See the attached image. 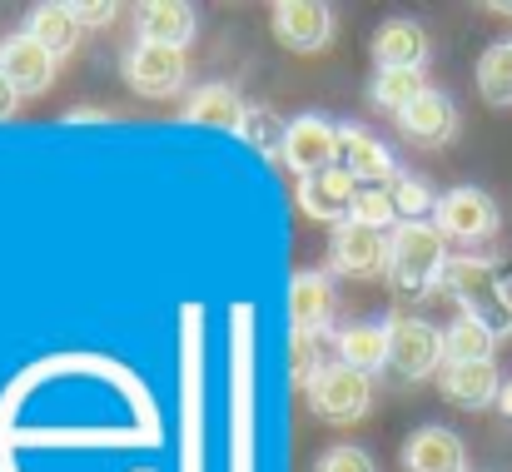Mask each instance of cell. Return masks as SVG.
<instances>
[{"label": "cell", "mask_w": 512, "mask_h": 472, "mask_svg": "<svg viewBox=\"0 0 512 472\" xmlns=\"http://www.w3.org/2000/svg\"><path fill=\"white\" fill-rule=\"evenodd\" d=\"M15 105H20V95H15V85L0 75V120H10V115H15Z\"/></svg>", "instance_id": "31"}, {"label": "cell", "mask_w": 512, "mask_h": 472, "mask_svg": "<svg viewBox=\"0 0 512 472\" xmlns=\"http://www.w3.org/2000/svg\"><path fill=\"white\" fill-rule=\"evenodd\" d=\"M358 179L334 164V169H319V174H309V179H299V189H294V199H299V209L309 214V219H319V224H348L353 219V204H358Z\"/></svg>", "instance_id": "12"}, {"label": "cell", "mask_w": 512, "mask_h": 472, "mask_svg": "<svg viewBox=\"0 0 512 472\" xmlns=\"http://www.w3.org/2000/svg\"><path fill=\"white\" fill-rule=\"evenodd\" d=\"M443 294L458 304V314L478 318L498 343L512 338V274L493 254H453L443 274Z\"/></svg>", "instance_id": "1"}, {"label": "cell", "mask_w": 512, "mask_h": 472, "mask_svg": "<svg viewBox=\"0 0 512 472\" xmlns=\"http://www.w3.org/2000/svg\"><path fill=\"white\" fill-rule=\"evenodd\" d=\"M339 314V294L329 269H299L289 279V328L294 333H324Z\"/></svg>", "instance_id": "16"}, {"label": "cell", "mask_w": 512, "mask_h": 472, "mask_svg": "<svg viewBox=\"0 0 512 472\" xmlns=\"http://www.w3.org/2000/svg\"><path fill=\"white\" fill-rule=\"evenodd\" d=\"M65 10L75 15V25H110L115 15H120V5L115 0H65Z\"/></svg>", "instance_id": "30"}, {"label": "cell", "mask_w": 512, "mask_h": 472, "mask_svg": "<svg viewBox=\"0 0 512 472\" xmlns=\"http://www.w3.org/2000/svg\"><path fill=\"white\" fill-rule=\"evenodd\" d=\"M443 348H448V363H493L498 338H493L478 318L458 314L448 328H443Z\"/></svg>", "instance_id": "24"}, {"label": "cell", "mask_w": 512, "mask_h": 472, "mask_svg": "<svg viewBox=\"0 0 512 472\" xmlns=\"http://www.w3.org/2000/svg\"><path fill=\"white\" fill-rule=\"evenodd\" d=\"M503 388H508V383H503L498 363H443V368H438V393H443L453 408H468V413L503 403Z\"/></svg>", "instance_id": "17"}, {"label": "cell", "mask_w": 512, "mask_h": 472, "mask_svg": "<svg viewBox=\"0 0 512 472\" xmlns=\"http://www.w3.org/2000/svg\"><path fill=\"white\" fill-rule=\"evenodd\" d=\"M428 30L413 15H393L373 30V65L378 70H428Z\"/></svg>", "instance_id": "18"}, {"label": "cell", "mask_w": 512, "mask_h": 472, "mask_svg": "<svg viewBox=\"0 0 512 472\" xmlns=\"http://www.w3.org/2000/svg\"><path fill=\"white\" fill-rule=\"evenodd\" d=\"M329 274L339 279H388V234L348 219L334 229L329 244Z\"/></svg>", "instance_id": "9"}, {"label": "cell", "mask_w": 512, "mask_h": 472, "mask_svg": "<svg viewBox=\"0 0 512 472\" xmlns=\"http://www.w3.org/2000/svg\"><path fill=\"white\" fill-rule=\"evenodd\" d=\"M329 363V333H289V373L299 388H309Z\"/></svg>", "instance_id": "26"}, {"label": "cell", "mask_w": 512, "mask_h": 472, "mask_svg": "<svg viewBox=\"0 0 512 472\" xmlns=\"http://www.w3.org/2000/svg\"><path fill=\"white\" fill-rule=\"evenodd\" d=\"M478 95L493 105V110H512V35L508 40H493L483 55H478Z\"/></svg>", "instance_id": "23"}, {"label": "cell", "mask_w": 512, "mask_h": 472, "mask_svg": "<svg viewBox=\"0 0 512 472\" xmlns=\"http://www.w3.org/2000/svg\"><path fill=\"white\" fill-rule=\"evenodd\" d=\"M120 75L135 95L170 100V95H184V85H189V55L165 50V45H130L120 60Z\"/></svg>", "instance_id": "7"}, {"label": "cell", "mask_w": 512, "mask_h": 472, "mask_svg": "<svg viewBox=\"0 0 512 472\" xmlns=\"http://www.w3.org/2000/svg\"><path fill=\"white\" fill-rule=\"evenodd\" d=\"M488 10L493 15H512V5H503V0H488Z\"/></svg>", "instance_id": "34"}, {"label": "cell", "mask_w": 512, "mask_h": 472, "mask_svg": "<svg viewBox=\"0 0 512 472\" xmlns=\"http://www.w3.org/2000/svg\"><path fill=\"white\" fill-rule=\"evenodd\" d=\"M353 219H358V224H368V229H378V234H393V229L403 224V219H398V209H393V194H388V189H358Z\"/></svg>", "instance_id": "28"}, {"label": "cell", "mask_w": 512, "mask_h": 472, "mask_svg": "<svg viewBox=\"0 0 512 472\" xmlns=\"http://www.w3.org/2000/svg\"><path fill=\"white\" fill-rule=\"evenodd\" d=\"M403 472H468V448L453 428L423 423L403 443Z\"/></svg>", "instance_id": "19"}, {"label": "cell", "mask_w": 512, "mask_h": 472, "mask_svg": "<svg viewBox=\"0 0 512 472\" xmlns=\"http://www.w3.org/2000/svg\"><path fill=\"white\" fill-rule=\"evenodd\" d=\"M249 150H259L264 159H284V140H289V120L269 105H249V120H244V135H239Z\"/></svg>", "instance_id": "25"}, {"label": "cell", "mask_w": 512, "mask_h": 472, "mask_svg": "<svg viewBox=\"0 0 512 472\" xmlns=\"http://www.w3.org/2000/svg\"><path fill=\"white\" fill-rule=\"evenodd\" d=\"M269 30L284 50L319 55V50L334 45L339 15H334V5H319V0H274L269 5Z\"/></svg>", "instance_id": "6"}, {"label": "cell", "mask_w": 512, "mask_h": 472, "mask_svg": "<svg viewBox=\"0 0 512 472\" xmlns=\"http://www.w3.org/2000/svg\"><path fill=\"white\" fill-rule=\"evenodd\" d=\"M388 194H393L398 219H423V214H433V209H438V194H433L418 174H403L398 184H388Z\"/></svg>", "instance_id": "27"}, {"label": "cell", "mask_w": 512, "mask_h": 472, "mask_svg": "<svg viewBox=\"0 0 512 472\" xmlns=\"http://www.w3.org/2000/svg\"><path fill=\"white\" fill-rule=\"evenodd\" d=\"M25 35H30L45 55L65 60V55L75 50V40H80V25H75V15H70L65 5H30V15H25Z\"/></svg>", "instance_id": "21"}, {"label": "cell", "mask_w": 512, "mask_h": 472, "mask_svg": "<svg viewBox=\"0 0 512 472\" xmlns=\"http://www.w3.org/2000/svg\"><path fill=\"white\" fill-rule=\"evenodd\" d=\"M498 408H503V413L512 418V378H508V388H503V403H498Z\"/></svg>", "instance_id": "33"}, {"label": "cell", "mask_w": 512, "mask_h": 472, "mask_svg": "<svg viewBox=\"0 0 512 472\" xmlns=\"http://www.w3.org/2000/svg\"><path fill=\"white\" fill-rule=\"evenodd\" d=\"M423 90H428L423 70H373V80H368V105L398 120Z\"/></svg>", "instance_id": "22"}, {"label": "cell", "mask_w": 512, "mask_h": 472, "mask_svg": "<svg viewBox=\"0 0 512 472\" xmlns=\"http://www.w3.org/2000/svg\"><path fill=\"white\" fill-rule=\"evenodd\" d=\"M393 125H398V135H403L408 145H418V150H443V145L458 140V105H453L448 90L428 85Z\"/></svg>", "instance_id": "10"}, {"label": "cell", "mask_w": 512, "mask_h": 472, "mask_svg": "<svg viewBox=\"0 0 512 472\" xmlns=\"http://www.w3.org/2000/svg\"><path fill=\"white\" fill-rule=\"evenodd\" d=\"M65 120H70V125H85V120H110V115H105V110H70Z\"/></svg>", "instance_id": "32"}, {"label": "cell", "mask_w": 512, "mask_h": 472, "mask_svg": "<svg viewBox=\"0 0 512 472\" xmlns=\"http://www.w3.org/2000/svg\"><path fill=\"white\" fill-rule=\"evenodd\" d=\"M55 70H60V60H55V55H45L25 30H15V35H5V40H0V75L15 85V95H20V100L45 95V90L55 85Z\"/></svg>", "instance_id": "14"}, {"label": "cell", "mask_w": 512, "mask_h": 472, "mask_svg": "<svg viewBox=\"0 0 512 472\" xmlns=\"http://www.w3.org/2000/svg\"><path fill=\"white\" fill-rule=\"evenodd\" d=\"M304 398H309L314 418H324V423H334V428H353V423H363L368 408H373V378L343 368L339 358H334V363L304 388Z\"/></svg>", "instance_id": "5"}, {"label": "cell", "mask_w": 512, "mask_h": 472, "mask_svg": "<svg viewBox=\"0 0 512 472\" xmlns=\"http://www.w3.org/2000/svg\"><path fill=\"white\" fill-rule=\"evenodd\" d=\"M433 224H438V234H443V239L478 249V244L498 239L503 214H498V199H493L488 189H478V184H453V189H443V194H438Z\"/></svg>", "instance_id": "3"}, {"label": "cell", "mask_w": 512, "mask_h": 472, "mask_svg": "<svg viewBox=\"0 0 512 472\" xmlns=\"http://www.w3.org/2000/svg\"><path fill=\"white\" fill-rule=\"evenodd\" d=\"M343 135V169L363 184V189H388V184H398L403 179V169H398V159H393V150L373 135V130H363V125H339Z\"/></svg>", "instance_id": "15"}, {"label": "cell", "mask_w": 512, "mask_h": 472, "mask_svg": "<svg viewBox=\"0 0 512 472\" xmlns=\"http://www.w3.org/2000/svg\"><path fill=\"white\" fill-rule=\"evenodd\" d=\"M179 120H184V125H209V130L239 140V135H244V120H249V105H244V95H239L229 80H204L199 90L184 95Z\"/></svg>", "instance_id": "13"}, {"label": "cell", "mask_w": 512, "mask_h": 472, "mask_svg": "<svg viewBox=\"0 0 512 472\" xmlns=\"http://www.w3.org/2000/svg\"><path fill=\"white\" fill-rule=\"evenodd\" d=\"M339 159H343V135H339V125H334L329 115L304 110V115L289 120L284 164H289L299 179H309V174H319V169H334Z\"/></svg>", "instance_id": "8"}, {"label": "cell", "mask_w": 512, "mask_h": 472, "mask_svg": "<svg viewBox=\"0 0 512 472\" xmlns=\"http://www.w3.org/2000/svg\"><path fill=\"white\" fill-rule=\"evenodd\" d=\"M135 45H165V50H189L199 35V10L189 0H145L130 10Z\"/></svg>", "instance_id": "11"}, {"label": "cell", "mask_w": 512, "mask_h": 472, "mask_svg": "<svg viewBox=\"0 0 512 472\" xmlns=\"http://www.w3.org/2000/svg\"><path fill=\"white\" fill-rule=\"evenodd\" d=\"M314 472H378V463H373V458H368L363 448H353V443H339V448L319 453Z\"/></svg>", "instance_id": "29"}, {"label": "cell", "mask_w": 512, "mask_h": 472, "mask_svg": "<svg viewBox=\"0 0 512 472\" xmlns=\"http://www.w3.org/2000/svg\"><path fill=\"white\" fill-rule=\"evenodd\" d=\"M448 239L438 234L433 219H403L388 234V284L403 299H428L433 289H443L448 274Z\"/></svg>", "instance_id": "2"}, {"label": "cell", "mask_w": 512, "mask_h": 472, "mask_svg": "<svg viewBox=\"0 0 512 472\" xmlns=\"http://www.w3.org/2000/svg\"><path fill=\"white\" fill-rule=\"evenodd\" d=\"M334 358H339L343 368L363 373V378L383 373L388 368V323L383 318H353V323H343L339 333H334Z\"/></svg>", "instance_id": "20"}, {"label": "cell", "mask_w": 512, "mask_h": 472, "mask_svg": "<svg viewBox=\"0 0 512 472\" xmlns=\"http://www.w3.org/2000/svg\"><path fill=\"white\" fill-rule=\"evenodd\" d=\"M388 368L408 383H423V378H438V368L448 363V348H443V328L428 323V318L413 314H388Z\"/></svg>", "instance_id": "4"}]
</instances>
